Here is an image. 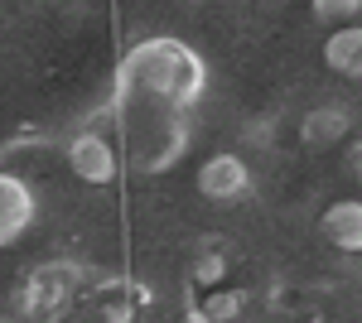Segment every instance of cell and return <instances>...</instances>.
Returning a JSON list of instances; mask_svg holds the SVG:
<instances>
[{
    "label": "cell",
    "mask_w": 362,
    "mask_h": 323,
    "mask_svg": "<svg viewBox=\"0 0 362 323\" xmlns=\"http://www.w3.org/2000/svg\"><path fill=\"white\" fill-rule=\"evenodd\" d=\"M203 92H208V63L174 34H150V39L131 44L112 87V97H121V102H150V107L174 111H194Z\"/></svg>",
    "instance_id": "cell-1"
},
{
    "label": "cell",
    "mask_w": 362,
    "mask_h": 323,
    "mask_svg": "<svg viewBox=\"0 0 362 323\" xmlns=\"http://www.w3.org/2000/svg\"><path fill=\"white\" fill-rule=\"evenodd\" d=\"M116 131L131 145V169L136 174H165L189 155V111L150 107V102H121L112 97Z\"/></svg>",
    "instance_id": "cell-2"
},
{
    "label": "cell",
    "mask_w": 362,
    "mask_h": 323,
    "mask_svg": "<svg viewBox=\"0 0 362 323\" xmlns=\"http://www.w3.org/2000/svg\"><path fill=\"white\" fill-rule=\"evenodd\" d=\"M92 280H97V270H87L83 261H39L25 270V280L15 290V309L39 323L63 319L78 304V295L92 290Z\"/></svg>",
    "instance_id": "cell-3"
},
{
    "label": "cell",
    "mask_w": 362,
    "mask_h": 323,
    "mask_svg": "<svg viewBox=\"0 0 362 323\" xmlns=\"http://www.w3.org/2000/svg\"><path fill=\"white\" fill-rule=\"evenodd\" d=\"M63 160H68V169H73L83 184H92V189H107V184L121 179V155H116V145L107 140V131H102L97 121L78 126V131L63 140Z\"/></svg>",
    "instance_id": "cell-4"
},
{
    "label": "cell",
    "mask_w": 362,
    "mask_h": 323,
    "mask_svg": "<svg viewBox=\"0 0 362 323\" xmlns=\"http://www.w3.org/2000/svg\"><path fill=\"white\" fill-rule=\"evenodd\" d=\"M198 193L208 203H242V198L256 193V174L237 150H218V155H208L198 164Z\"/></svg>",
    "instance_id": "cell-5"
},
{
    "label": "cell",
    "mask_w": 362,
    "mask_h": 323,
    "mask_svg": "<svg viewBox=\"0 0 362 323\" xmlns=\"http://www.w3.org/2000/svg\"><path fill=\"white\" fill-rule=\"evenodd\" d=\"M39 217V198L29 189V179H20L15 169H0V251L15 246L34 227Z\"/></svg>",
    "instance_id": "cell-6"
},
{
    "label": "cell",
    "mask_w": 362,
    "mask_h": 323,
    "mask_svg": "<svg viewBox=\"0 0 362 323\" xmlns=\"http://www.w3.org/2000/svg\"><path fill=\"white\" fill-rule=\"evenodd\" d=\"M92 309L102 314V319H136L140 309L150 304V290L140 285V280H131V275H97L92 280Z\"/></svg>",
    "instance_id": "cell-7"
},
{
    "label": "cell",
    "mask_w": 362,
    "mask_h": 323,
    "mask_svg": "<svg viewBox=\"0 0 362 323\" xmlns=\"http://www.w3.org/2000/svg\"><path fill=\"white\" fill-rule=\"evenodd\" d=\"M353 135V107L348 102H319V107L305 111V121H300V145L305 150H334Z\"/></svg>",
    "instance_id": "cell-8"
},
{
    "label": "cell",
    "mask_w": 362,
    "mask_h": 323,
    "mask_svg": "<svg viewBox=\"0 0 362 323\" xmlns=\"http://www.w3.org/2000/svg\"><path fill=\"white\" fill-rule=\"evenodd\" d=\"M319 232L343 256H362V198H338V203H329L324 217H319Z\"/></svg>",
    "instance_id": "cell-9"
},
{
    "label": "cell",
    "mask_w": 362,
    "mask_h": 323,
    "mask_svg": "<svg viewBox=\"0 0 362 323\" xmlns=\"http://www.w3.org/2000/svg\"><path fill=\"white\" fill-rule=\"evenodd\" d=\"M324 63L338 78H362V25H338L329 39H324Z\"/></svg>",
    "instance_id": "cell-10"
},
{
    "label": "cell",
    "mask_w": 362,
    "mask_h": 323,
    "mask_svg": "<svg viewBox=\"0 0 362 323\" xmlns=\"http://www.w3.org/2000/svg\"><path fill=\"white\" fill-rule=\"evenodd\" d=\"M309 15H314L319 25L338 29V25H353L362 15V0H309Z\"/></svg>",
    "instance_id": "cell-11"
},
{
    "label": "cell",
    "mask_w": 362,
    "mask_h": 323,
    "mask_svg": "<svg viewBox=\"0 0 362 323\" xmlns=\"http://www.w3.org/2000/svg\"><path fill=\"white\" fill-rule=\"evenodd\" d=\"M242 304H247V295H242V290L213 295L208 304H203V319H237V314H242Z\"/></svg>",
    "instance_id": "cell-12"
},
{
    "label": "cell",
    "mask_w": 362,
    "mask_h": 323,
    "mask_svg": "<svg viewBox=\"0 0 362 323\" xmlns=\"http://www.w3.org/2000/svg\"><path fill=\"white\" fill-rule=\"evenodd\" d=\"M343 169H348L353 184H362V135H348L343 140Z\"/></svg>",
    "instance_id": "cell-13"
},
{
    "label": "cell",
    "mask_w": 362,
    "mask_h": 323,
    "mask_svg": "<svg viewBox=\"0 0 362 323\" xmlns=\"http://www.w3.org/2000/svg\"><path fill=\"white\" fill-rule=\"evenodd\" d=\"M223 256H198V266H194V280H218L223 275Z\"/></svg>",
    "instance_id": "cell-14"
}]
</instances>
